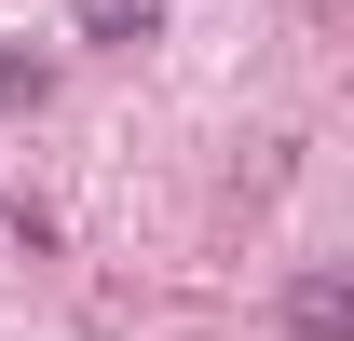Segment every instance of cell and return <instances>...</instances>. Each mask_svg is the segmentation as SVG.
<instances>
[{
	"mask_svg": "<svg viewBox=\"0 0 354 341\" xmlns=\"http://www.w3.org/2000/svg\"><path fill=\"white\" fill-rule=\"evenodd\" d=\"M82 28H95V42H150V28H164V0H82Z\"/></svg>",
	"mask_w": 354,
	"mask_h": 341,
	"instance_id": "cell-1",
	"label": "cell"
},
{
	"mask_svg": "<svg viewBox=\"0 0 354 341\" xmlns=\"http://www.w3.org/2000/svg\"><path fill=\"white\" fill-rule=\"evenodd\" d=\"M286 314H300V341H341V287H327V273H313V287L286 300Z\"/></svg>",
	"mask_w": 354,
	"mask_h": 341,
	"instance_id": "cell-2",
	"label": "cell"
}]
</instances>
